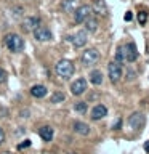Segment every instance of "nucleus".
I'll return each mask as SVG.
<instances>
[{"mask_svg":"<svg viewBox=\"0 0 149 154\" xmlns=\"http://www.w3.org/2000/svg\"><path fill=\"white\" fill-rule=\"evenodd\" d=\"M120 127H122V119H117V122L112 125V128H114V130H119Z\"/></svg>","mask_w":149,"mask_h":154,"instance_id":"nucleus-28","label":"nucleus"},{"mask_svg":"<svg viewBox=\"0 0 149 154\" xmlns=\"http://www.w3.org/2000/svg\"><path fill=\"white\" fill-rule=\"evenodd\" d=\"M91 11H95L98 16H108L109 10H108V5H106L104 0H93V3H91Z\"/></svg>","mask_w":149,"mask_h":154,"instance_id":"nucleus-11","label":"nucleus"},{"mask_svg":"<svg viewBox=\"0 0 149 154\" xmlns=\"http://www.w3.org/2000/svg\"><path fill=\"white\" fill-rule=\"evenodd\" d=\"M108 74H109L111 82H112V84H117V82L122 79V74H123L122 64H119L117 61H111L109 66H108Z\"/></svg>","mask_w":149,"mask_h":154,"instance_id":"nucleus-4","label":"nucleus"},{"mask_svg":"<svg viewBox=\"0 0 149 154\" xmlns=\"http://www.w3.org/2000/svg\"><path fill=\"white\" fill-rule=\"evenodd\" d=\"M144 124H146V117H144L143 112H133L128 117V125L132 127V130H135V132L141 130Z\"/></svg>","mask_w":149,"mask_h":154,"instance_id":"nucleus-7","label":"nucleus"},{"mask_svg":"<svg viewBox=\"0 0 149 154\" xmlns=\"http://www.w3.org/2000/svg\"><path fill=\"white\" fill-rule=\"evenodd\" d=\"M146 21H147V13L146 11H139L138 13V23L139 24H146Z\"/></svg>","mask_w":149,"mask_h":154,"instance_id":"nucleus-23","label":"nucleus"},{"mask_svg":"<svg viewBox=\"0 0 149 154\" xmlns=\"http://www.w3.org/2000/svg\"><path fill=\"white\" fill-rule=\"evenodd\" d=\"M67 40H71L72 45H74L75 48H82V47L87 45L88 37H87L85 31H79V32H75V35H69V37H67Z\"/></svg>","mask_w":149,"mask_h":154,"instance_id":"nucleus-10","label":"nucleus"},{"mask_svg":"<svg viewBox=\"0 0 149 154\" xmlns=\"http://www.w3.org/2000/svg\"><path fill=\"white\" fill-rule=\"evenodd\" d=\"M77 7H79V0H62L61 3V8L64 13H74Z\"/></svg>","mask_w":149,"mask_h":154,"instance_id":"nucleus-16","label":"nucleus"},{"mask_svg":"<svg viewBox=\"0 0 149 154\" xmlns=\"http://www.w3.org/2000/svg\"><path fill=\"white\" fill-rule=\"evenodd\" d=\"M106 116H108V108H106L104 104H96L90 112V117L93 120H101L103 117H106Z\"/></svg>","mask_w":149,"mask_h":154,"instance_id":"nucleus-12","label":"nucleus"},{"mask_svg":"<svg viewBox=\"0 0 149 154\" xmlns=\"http://www.w3.org/2000/svg\"><path fill=\"white\" fill-rule=\"evenodd\" d=\"M32 32H34V38H35L37 42H50L53 38L51 31L47 26H37Z\"/></svg>","mask_w":149,"mask_h":154,"instance_id":"nucleus-6","label":"nucleus"},{"mask_svg":"<svg viewBox=\"0 0 149 154\" xmlns=\"http://www.w3.org/2000/svg\"><path fill=\"white\" fill-rule=\"evenodd\" d=\"M38 135H40V138L43 140V141H51L55 132H53V128L50 127V125H45V127H40V130H38Z\"/></svg>","mask_w":149,"mask_h":154,"instance_id":"nucleus-17","label":"nucleus"},{"mask_svg":"<svg viewBox=\"0 0 149 154\" xmlns=\"http://www.w3.org/2000/svg\"><path fill=\"white\" fill-rule=\"evenodd\" d=\"M87 88H88V84H87V80L84 79V77H80V79H77L71 84V93L74 96L84 95L87 91Z\"/></svg>","mask_w":149,"mask_h":154,"instance_id":"nucleus-9","label":"nucleus"},{"mask_svg":"<svg viewBox=\"0 0 149 154\" xmlns=\"http://www.w3.org/2000/svg\"><path fill=\"white\" fill-rule=\"evenodd\" d=\"M84 24H85V32H96L98 31V19L93 16H90Z\"/></svg>","mask_w":149,"mask_h":154,"instance_id":"nucleus-19","label":"nucleus"},{"mask_svg":"<svg viewBox=\"0 0 149 154\" xmlns=\"http://www.w3.org/2000/svg\"><path fill=\"white\" fill-rule=\"evenodd\" d=\"M144 149H146V151L149 152V141H146V143H144Z\"/></svg>","mask_w":149,"mask_h":154,"instance_id":"nucleus-31","label":"nucleus"},{"mask_svg":"<svg viewBox=\"0 0 149 154\" xmlns=\"http://www.w3.org/2000/svg\"><path fill=\"white\" fill-rule=\"evenodd\" d=\"M3 45L7 47L10 51H13V53H21L24 50V40L18 35V34H14V32L5 34Z\"/></svg>","mask_w":149,"mask_h":154,"instance_id":"nucleus-1","label":"nucleus"},{"mask_svg":"<svg viewBox=\"0 0 149 154\" xmlns=\"http://www.w3.org/2000/svg\"><path fill=\"white\" fill-rule=\"evenodd\" d=\"M72 128H74L75 133L82 135V137H87V135L90 133V125L85 124V122H80V120H75L74 125H72Z\"/></svg>","mask_w":149,"mask_h":154,"instance_id":"nucleus-14","label":"nucleus"},{"mask_svg":"<svg viewBox=\"0 0 149 154\" xmlns=\"http://www.w3.org/2000/svg\"><path fill=\"white\" fill-rule=\"evenodd\" d=\"M123 48V56H125V63H135L138 60V50L136 45L133 42H128L122 47Z\"/></svg>","mask_w":149,"mask_h":154,"instance_id":"nucleus-8","label":"nucleus"},{"mask_svg":"<svg viewBox=\"0 0 149 154\" xmlns=\"http://www.w3.org/2000/svg\"><path fill=\"white\" fill-rule=\"evenodd\" d=\"M66 100V95L62 93V91H55V93L51 95V98H50V101L53 104H56V103H62V101Z\"/></svg>","mask_w":149,"mask_h":154,"instance_id":"nucleus-20","label":"nucleus"},{"mask_svg":"<svg viewBox=\"0 0 149 154\" xmlns=\"http://www.w3.org/2000/svg\"><path fill=\"white\" fill-rule=\"evenodd\" d=\"M80 61L84 66H95L96 63L99 61V51L96 48H87V50L82 53Z\"/></svg>","mask_w":149,"mask_h":154,"instance_id":"nucleus-3","label":"nucleus"},{"mask_svg":"<svg viewBox=\"0 0 149 154\" xmlns=\"http://www.w3.org/2000/svg\"><path fill=\"white\" fill-rule=\"evenodd\" d=\"M29 91H31V95L34 98H43V96H47V93H48L45 85H32Z\"/></svg>","mask_w":149,"mask_h":154,"instance_id":"nucleus-15","label":"nucleus"},{"mask_svg":"<svg viewBox=\"0 0 149 154\" xmlns=\"http://www.w3.org/2000/svg\"><path fill=\"white\" fill-rule=\"evenodd\" d=\"M29 146H31V140H24V141H21L18 144V149H26Z\"/></svg>","mask_w":149,"mask_h":154,"instance_id":"nucleus-25","label":"nucleus"},{"mask_svg":"<svg viewBox=\"0 0 149 154\" xmlns=\"http://www.w3.org/2000/svg\"><path fill=\"white\" fill-rule=\"evenodd\" d=\"M0 154H11L10 151H3V152H0Z\"/></svg>","mask_w":149,"mask_h":154,"instance_id":"nucleus-32","label":"nucleus"},{"mask_svg":"<svg viewBox=\"0 0 149 154\" xmlns=\"http://www.w3.org/2000/svg\"><path fill=\"white\" fill-rule=\"evenodd\" d=\"M88 77H90V82H91L93 85H96V87L103 84V72L98 71V69H93V71L90 72Z\"/></svg>","mask_w":149,"mask_h":154,"instance_id":"nucleus-18","label":"nucleus"},{"mask_svg":"<svg viewBox=\"0 0 149 154\" xmlns=\"http://www.w3.org/2000/svg\"><path fill=\"white\" fill-rule=\"evenodd\" d=\"M135 77H136V72L128 67V69H127V77H125V79H127V80H135Z\"/></svg>","mask_w":149,"mask_h":154,"instance_id":"nucleus-24","label":"nucleus"},{"mask_svg":"<svg viewBox=\"0 0 149 154\" xmlns=\"http://www.w3.org/2000/svg\"><path fill=\"white\" fill-rule=\"evenodd\" d=\"M132 11H127V13H125V21H132Z\"/></svg>","mask_w":149,"mask_h":154,"instance_id":"nucleus-29","label":"nucleus"},{"mask_svg":"<svg viewBox=\"0 0 149 154\" xmlns=\"http://www.w3.org/2000/svg\"><path fill=\"white\" fill-rule=\"evenodd\" d=\"M114 61H117L119 64H123V63H125L123 48H122V47H119V48H117V51H115V60H114Z\"/></svg>","mask_w":149,"mask_h":154,"instance_id":"nucleus-22","label":"nucleus"},{"mask_svg":"<svg viewBox=\"0 0 149 154\" xmlns=\"http://www.w3.org/2000/svg\"><path fill=\"white\" fill-rule=\"evenodd\" d=\"M74 71H75L74 63L69 61V60H59V61H58L56 64H55V72H56V75L61 77L62 80L71 79V77L74 75Z\"/></svg>","mask_w":149,"mask_h":154,"instance_id":"nucleus-2","label":"nucleus"},{"mask_svg":"<svg viewBox=\"0 0 149 154\" xmlns=\"http://www.w3.org/2000/svg\"><path fill=\"white\" fill-rule=\"evenodd\" d=\"M91 16V7L90 5H80L74 11V21L77 24H84L87 19Z\"/></svg>","mask_w":149,"mask_h":154,"instance_id":"nucleus-5","label":"nucleus"},{"mask_svg":"<svg viewBox=\"0 0 149 154\" xmlns=\"http://www.w3.org/2000/svg\"><path fill=\"white\" fill-rule=\"evenodd\" d=\"M74 109H75V112H79V114H85L87 109H88V106H87L85 101H77V103H74Z\"/></svg>","mask_w":149,"mask_h":154,"instance_id":"nucleus-21","label":"nucleus"},{"mask_svg":"<svg viewBox=\"0 0 149 154\" xmlns=\"http://www.w3.org/2000/svg\"><path fill=\"white\" fill-rule=\"evenodd\" d=\"M3 141H5V132H3L2 128H0V144H2Z\"/></svg>","mask_w":149,"mask_h":154,"instance_id":"nucleus-30","label":"nucleus"},{"mask_svg":"<svg viewBox=\"0 0 149 154\" xmlns=\"http://www.w3.org/2000/svg\"><path fill=\"white\" fill-rule=\"evenodd\" d=\"M13 11H14V16H23V8H21V7L13 8Z\"/></svg>","mask_w":149,"mask_h":154,"instance_id":"nucleus-27","label":"nucleus"},{"mask_svg":"<svg viewBox=\"0 0 149 154\" xmlns=\"http://www.w3.org/2000/svg\"><path fill=\"white\" fill-rule=\"evenodd\" d=\"M37 26H40V18H38V16H31V18H26L23 21V29L26 32L34 31Z\"/></svg>","mask_w":149,"mask_h":154,"instance_id":"nucleus-13","label":"nucleus"},{"mask_svg":"<svg viewBox=\"0 0 149 154\" xmlns=\"http://www.w3.org/2000/svg\"><path fill=\"white\" fill-rule=\"evenodd\" d=\"M5 79H7V72H5L2 67H0V84H2V82H5Z\"/></svg>","mask_w":149,"mask_h":154,"instance_id":"nucleus-26","label":"nucleus"}]
</instances>
